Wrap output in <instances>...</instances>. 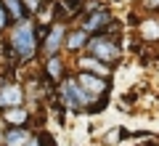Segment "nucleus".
Segmentation results:
<instances>
[{"instance_id": "f257e3e1", "label": "nucleus", "mask_w": 159, "mask_h": 146, "mask_svg": "<svg viewBox=\"0 0 159 146\" xmlns=\"http://www.w3.org/2000/svg\"><path fill=\"white\" fill-rule=\"evenodd\" d=\"M8 45L11 51L19 56V61H32L40 51V37H37V21L24 19L16 21L8 32Z\"/></svg>"}, {"instance_id": "f03ea898", "label": "nucleus", "mask_w": 159, "mask_h": 146, "mask_svg": "<svg viewBox=\"0 0 159 146\" xmlns=\"http://www.w3.org/2000/svg\"><path fill=\"white\" fill-rule=\"evenodd\" d=\"M90 56H96L98 61L109 64V67H117L119 59H122V48H119V40H114L109 32L103 35H90V43L85 48Z\"/></svg>"}, {"instance_id": "7ed1b4c3", "label": "nucleus", "mask_w": 159, "mask_h": 146, "mask_svg": "<svg viewBox=\"0 0 159 146\" xmlns=\"http://www.w3.org/2000/svg\"><path fill=\"white\" fill-rule=\"evenodd\" d=\"M56 93H58V101H61L69 112H88V106H90V98H88L85 90L80 88L77 77H64L61 82H58Z\"/></svg>"}, {"instance_id": "20e7f679", "label": "nucleus", "mask_w": 159, "mask_h": 146, "mask_svg": "<svg viewBox=\"0 0 159 146\" xmlns=\"http://www.w3.org/2000/svg\"><path fill=\"white\" fill-rule=\"evenodd\" d=\"M80 82V88L88 93V98L93 101H98V98H103V96H109V77H101V74H93V72H77L74 74Z\"/></svg>"}, {"instance_id": "39448f33", "label": "nucleus", "mask_w": 159, "mask_h": 146, "mask_svg": "<svg viewBox=\"0 0 159 146\" xmlns=\"http://www.w3.org/2000/svg\"><path fill=\"white\" fill-rule=\"evenodd\" d=\"M111 24H114V19H111V13L106 11V8H96V11H90L88 13V19L80 27L85 29L88 35H103V32H111Z\"/></svg>"}, {"instance_id": "423d86ee", "label": "nucleus", "mask_w": 159, "mask_h": 146, "mask_svg": "<svg viewBox=\"0 0 159 146\" xmlns=\"http://www.w3.org/2000/svg\"><path fill=\"white\" fill-rule=\"evenodd\" d=\"M64 43H66V27H64V24H53V27L48 29L45 40L40 43V51H43L45 59L58 56V51L64 48Z\"/></svg>"}, {"instance_id": "0eeeda50", "label": "nucleus", "mask_w": 159, "mask_h": 146, "mask_svg": "<svg viewBox=\"0 0 159 146\" xmlns=\"http://www.w3.org/2000/svg\"><path fill=\"white\" fill-rule=\"evenodd\" d=\"M11 106H24V88L19 82H3L0 80V112Z\"/></svg>"}, {"instance_id": "6e6552de", "label": "nucleus", "mask_w": 159, "mask_h": 146, "mask_svg": "<svg viewBox=\"0 0 159 146\" xmlns=\"http://www.w3.org/2000/svg\"><path fill=\"white\" fill-rule=\"evenodd\" d=\"M0 120L6 122V128H27L32 120V112L27 106H11L6 112H0Z\"/></svg>"}, {"instance_id": "1a4fd4ad", "label": "nucleus", "mask_w": 159, "mask_h": 146, "mask_svg": "<svg viewBox=\"0 0 159 146\" xmlns=\"http://www.w3.org/2000/svg\"><path fill=\"white\" fill-rule=\"evenodd\" d=\"M77 72H93V74H101V77H109V74H111V67L103 64V61H98L90 53H85V56L77 59Z\"/></svg>"}, {"instance_id": "9d476101", "label": "nucleus", "mask_w": 159, "mask_h": 146, "mask_svg": "<svg viewBox=\"0 0 159 146\" xmlns=\"http://www.w3.org/2000/svg\"><path fill=\"white\" fill-rule=\"evenodd\" d=\"M34 130L29 128H6V138H3V146H27L32 141Z\"/></svg>"}, {"instance_id": "9b49d317", "label": "nucleus", "mask_w": 159, "mask_h": 146, "mask_svg": "<svg viewBox=\"0 0 159 146\" xmlns=\"http://www.w3.org/2000/svg\"><path fill=\"white\" fill-rule=\"evenodd\" d=\"M88 43H90V35L85 32L82 27L72 29V32H66V43H64V48H66L69 53H80V51H85Z\"/></svg>"}, {"instance_id": "f8f14e48", "label": "nucleus", "mask_w": 159, "mask_h": 146, "mask_svg": "<svg viewBox=\"0 0 159 146\" xmlns=\"http://www.w3.org/2000/svg\"><path fill=\"white\" fill-rule=\"evenodd\" d=\"M43 77H48L53 85L61 82V80H64V61H61L58 56L45 59V67H43Z\"/></svg>"}, {"instance_id": "ddd939ff", "label": "nucleus", "mask_w": 159, "mask_h": 146, "mask_svg": "<svg viewBox=\"0 0 159 146\" xmlns=\"http://www.w3.org/2000/svg\"><path fill=\"white\" fill-rule=\"evenodd\" d=\"M3 6H6L8 16H11V21H24V19H29L27 8H24V0H3Z\"/></svg>"}, {"instance_id": "4468645a", "label": "nucleus", "mask_w": 159, "mask_h": 146, "mask_svg": "<svg viewBox=\"0 0 159 146\" xmlns=\"http://www.w3.org/2000/svg\"><path fill=\"white\" fill-rule=\"evenodd\" d=\"M61 3H64V8H66L69 16H77V13L85 8V0H61Z\"/></svg>"}, {"instance_id": "2eb2a0df", "label": "nucleus", "mask_w": 159, "mask_h": 146, "mask_svg": "<svg viewBox=\"0 0 159 146\" xmlns=\"http://www.w3.org/2000/svg\"><path fill=\"white\" fill-rule=\"evenodd\" d=\"M45 3H48V0H24V8H27V13H29V16H37V13H40V8L45 6Z\"/></svg>"}, {"instance_id": "dca6fc26", "label": "nucleus", "mask_w": 159, "mask_h": 146, "mask_svg": "<svg viewBox=\"0 0 159 146\" xmlns=\"http://www.w3.org/2000/svg\"><path fill=\"white\" fill-rule=\"evenodd\" d=\"M106 106H109V96H103V98H98V101H93L88 106V114H101Z\"/></svg>"}, {"instance_id": "f3484780", "label": "nucleus", "mask_w": 159, "mask_h": 146, "mask_svg": "<svg viewBox=\"0 0 159 146\" xmlns=\"http://www.w3.org/2000/svg\"><path fill=\"white\" fill-rule=\"evenodd\" d=\"M37 135H40V146H56V138L48 130H37Z\"/></svg>"}, {"instance_id": "a211bd4d", "label": "nucleus", "mask_w": 159, "mask_h": 146, "mask_svg": "<svg viewBox=\"0 0 159 146\" xmlns=\"http://www.w3.org/2000/svg\"><path fill=\"white\" fill-rule=\"evenodd\" d=\"M8 21H11V16H8L6 6H3V0H0V29H6V27H8Z\"/></svg>"}, {"instance_id": "6ab92c4d", "label": "nucleus", "mask_w": 159, "mask_h": 146, "mask_svg": "<svg viewBox=\"0 0 159 146\" xmlns=\"http://www.w3.org/2000/svg\"><path fill=\"white\" fill-rule=\"evenodd\" d=\"M27 146H40V135H37V133H34V135H32V141H29V144H27Z\"/></svg>"}, {"instance_id": "aec40b11", "label": "nucleus", "mask_w": 159, "mask_h": 146, "mask_svg": "<svg viewBox=\"0 0 159 146\" xmlns=\"http://www.w3.org/2000/svg\"><path fill=\"white\" fill-rule=\"evenodd\" d=\"M148 6H157L159 8V0H148Z\"/></svg>"}]
</instances>
